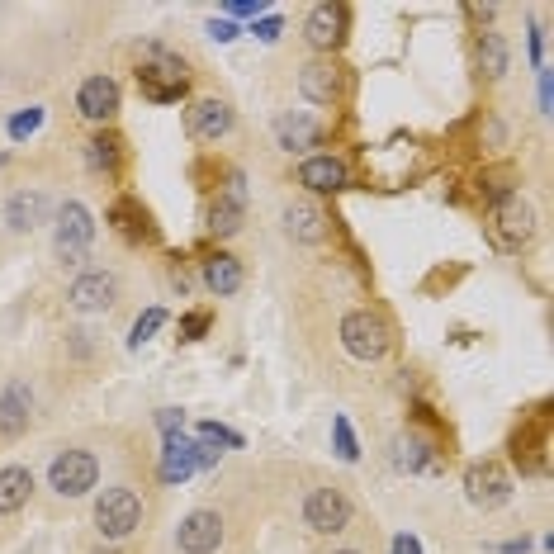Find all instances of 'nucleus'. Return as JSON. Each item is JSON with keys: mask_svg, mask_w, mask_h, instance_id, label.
Listing matches in <instances>:
<instances>
[{"mask_svg": "<svg viewBox=\"0 0 554 554\" xmlns=\"http://www.w3.org/2000/svg\"><path fill=\"white\" fill-rule=\"evenodd\" d=\"M341 346L356 360H379L389 351V327L379 313H346L341 318Z\"/></svg>", "mask_w": 554, "mask_h": 554, "instance_id": "obj_1", "label": "nucleus"}, {"mask_svg": "<svg viewBox=\"0 0 554 554\" xmlns=\"http://www.w3.org/2000/svg\"><path fill=\"white\" fill-rule=\"evenodd\" d=\"M138 521H143V502H138L133 488H109L105 498L95 502V526H100V536H109V540H124Z\"/></svg>", "mask_w": 554, "mask_h": 554, "instance_id": "obj_2", "label": "nucleus"}, {"mask_svg": "<svg viewBox=\"0 0 554 554\" xmlns=\"http://www.w3.org/2000/svg\"><path fill=\"white\" fill-rule=\"evenodd\" d=\"M95 479H100V465H95L90 450H67V455H57L53 469H48V483H53L62 498H81V493H90Z\"/></svg>", "mask_w": 554, "mask_h": 554, "instance_id": "obj_3", "label": "nucleus"}, {"mask_svg": "<svg viewBox=\"0 0 554 554\" xmlns=\"http://www.w3.org/2000/svg\"><path fill=\"white\" fill-rule=\"evenodd\" d=\"M531 233H536V214H531V204L517 195H507L493 209V242H498L502 251H517L531 242Z\"/></svg>", "mask_w": 554, "mask_h": 554, "instance_id": "obj_4", "label": "nucleus"}, {"mask_svg": "<svg viewBox=\"0 0 554 554\" xmlns=\"http://www.w3.org/2000/svg\"><path fill=\"white\" fill-rule=\"evenodd\" d=\"M465 493L474 507H502V502L512 498V479H507V469L498 460H479L465 474Z\"/></svg>", "mask_w": 554, "mask_h": 554, "instance_id": "obj_5", "label": "nucleus"}, {"mask_svg": "<svg viewBox=\"0 0 554 554\" xmlns=\"http://www.w3.org/2000/svg\"><path fill=\"white\" fill-rule=\"evenodd\" d=\"M304 521L313 531H322V536H337V531H346V521H351V502L337 488H318L304 502Z\"/></svg>", "mask_w": 554, "mask_h": 554, "instance_id": "obj_6", "label": "nucleus"}, {"mask_svg": "<svg viewBox=\"0 0 554 554\" xmlns=\"http://www.w3.org/2000/svg\"><path fill=\"white\" fill-rule=\"evenodd\" d=\"M95 237V223H90V209L86 204H67L62 218H57V256L62 261H81Z\"/></svg>", "mask_w": 554, "mask_h": 554, "instance_id": "obj_7", "label": "nucleus"}, {"mask_svg": "<svg viewBox=\"0 0 554 554\" xmlns=\"http://www.w3.org/2000/svg\"><path fill=\"white\" fill-rule=\"evenodd\" d=\"M185 128H190V138H199V143H218L233 128V109L223 105V100H199V105L185 109Z\"/></svg>", "mask_w": 554, "mask_h": 554, "instance_id": "obj_8", "label": "nucleus"}, {"mask_svg": "<svg viewBox=\"0 0 554 554\" xmlns=\"http://www.w3.org/2000/svg\"><path fill=\"white\" fill-rule=\"evenodd\" d=\"M176 540L185 554H214L218 540H223V521H218V512H190L180 521Z\"/></svg>", "mask_w": 554, "mask_h": 554, "instance_id": "obj_9", "label": "nucleus"}, {"mask_svg": "<svg viewBox=\"0 0 554 554\" xmlns=\"http://www.w3.org/2000/svg\"><path fill=\"white\" fill-rule=\"evenodd\" d=\"M341 29H346V10H341V5H313V15H308V24H304L308 43H313L318 53H332V48H337Z\"/></svg>", "mask_w": 554, "mask_h": 554, "instance_id": "obj_10", "label": "nucleus"}, {"mask_svg": "<svg viewBox=\"0 0 554 554\" xmlns=\"http://www.w3.org/2000/svg\"><path fill=\"white\" fill-rule=\"evenodd\" d=\"M76 109H81L86 119H95V124H105L109 114L119 109V86H114L109 76H90L86 86H81V95H76Z\"/></svg>", "mask_w": 554, "mask_h": 554, "instance_id": "obj_11", "label": "nucleus"}, {"mask_svg": "<svg viewBox=\"0 0 554 554\" xmlns=\"http://www.w3.org/2000/svg\"><path fill=\"white\" fill-rule=\"evenodd\" d=\"M199 469V455L185 436H166V450H161V479L166 483H185Z\"/></svg>", "mask_w": 554, "mask_h": 554, "instance_id": "obj_12", "label": "nucleus"}, {"mask_svg": "<svg viewBox=\"0 0 554 554\" xmlns=\"http://www.w3.org/2000/svg\"><path fill=\"white\" fill-rule=\"evenodd\" d=\"M29 408H34V398L24 384H10L5 394H0V436H19V431L29 427Z\"/></svg>", "mask_w": 554, "mask_h": 554, "instance_id": "obj_13", "label": "nucleus"}, {"mask_svg": "<svg viewBox=\"0 0 554 554\" xmlns=\"http://www.w3.org/2000/svg\"><path fill=\"white\" fill-rule=\"evenodd\" d=\"M299 180H304L308 190H318V195H332V190L346 185V166H341L337 157H308Z\"/></svg>", "mask_w": 554, "mask_h": 554, "instance_id": "obj_14", "label": "nucleus"}, {"mask_svg": "<svg viewBox=\"0 0 554 554\" xmlns=\"http://www.w3.org/2000/svg\"><path fill=\"white\" fill-rule=\"evenodd\" d=\"M299 90H304L313 105H332V100H337V90H341V81H337V72H332L327 62H308L304 72H299Z\"/></svg>", "mask_w": 554, "mask_h": 554, "instance_id": "obj_15", "label": "nucleus"}, {"mask_svg": "<svg viewBox=\"0 0 554 554\" xmlns=\"http://www.w3.org/2000/svg\"><path fill=\"white\" fill-rule=\"evenodd\" d=\"M72 304L81 313H100V308L114 304V280L109 275H81L72 285Z\"/></svg>", "mask_w": 554, "mask_h": 554, "instance_id": "obj_16", "label": "nucleus"}, {"mask_svg": "<svg viewBox=\"0 0 554 554\" xmlns=\"http://www.w3.org/2000/svg\"><path fill=\"white\" fill-rule=\"evenodd\" d=\"M29 493H34V474L29 469H0V517H10V512H19L24 502H29Z\"/></svg>", "mask_w": 554, "mask_h": 554, "instance_id": "obj_17", "label": "nucleus"}, {"mask_svg": "<svg viewBox=\"0 0 554 554\" xmlns=\"http://www.w3.org/2000/svg\"><path fill=\"white\" fill-rule=\"evenodd\" d=\"M204 285L214 289L218 299H228L242 289V266H237V256H209L204 261Z\"/></svg>", "mask_w": 554, "mask_h": 554, "instance_id": "obj_18", "label": "nucleus"}, {"mask_svg": "<svg viewBox=\"0 0 554 554\" xmlns=\"http://www.w3.org/2000/svg\"><path fill=\"white\" fill-rule=\"evenodd\" d=\"M209 228H214L218 237H228L242 228V180L233 176V190L228 195H218V204L209 209Z\"/></svg>", "mask_w": 554, "mask_h": 554, "instance_id": "obj_19", "label": "nucleus"}, {"mask_svg": "<svg viewBox=\"0 0 554 554\" xmlns=\"http://www.w3.org/2000/svg\"><path fill=\"white\" fill-rule=\"evenodd\" d=\"M275 133H280V147H289V152H304V147L318 143V124L308 114H285L275 124Z\"/></svg>", "mask_w": 554, "mask_h": 554, "instance_id": "obj_20", "label": "nucleus"}, {"mask_svg": "<svg viewBox=\"0 0 554 554\" xmlns=\"http://www.w3.org/2000/svg\"><path fill=\"white\" fill-rule=\"evenodd\" d=\"M285 228H289V237H304V242H318V237H322V214L313 209V204H289Z\"/></svg>", "mask_w": 554, "mask_h": 554, "instance_id": "obj_21", "label": "nucleus"}, {"mask_svg": "<svg viewBox=\"0 0 554 554\" xmlns=\"http://www.w3.org/2000/svg\"><path fill=\"white\" fill-rule=\"evenodd\" d=\"M43 214H48V199L43 195H15L10 199V228H38L43 223Z\"/></svg>", "mask_w": 554, "mask_h": 554, "instance_id": "obj_22", "label": "nucleus"}, {"mask_svg": "<svg viewBox=\"0 0 554 554\" xmlns=\"http://www.w3.org/2000/svg\"><path fill=\"white\" fill-rule=\"evenodd\" d=\"M479 62H483V72H488V76H502V72H507V48H502L498 34H483Z\"/></svg>", "mask_w": 554, "mask_h": 554, "instance_id": "obj_23", "label": "nucleus"}, {"mask_svg": "<svg viewBox=\"0 0 554 554\" xmlns=\"http://www.w3.org/2000/svg\"><path fill=\"white\" fill-rule=\"evenodd\" d=\"M114 161H119V138H95L90 143V166L95 171H114Z\"/></svg>", "mask_w": 554, "mask_h": 554, "instance_id": "obj_24", "label": "nucleus"}, {"mask_svg": "<svg viewBox=\"0 0 554 554\" xmlns=\"http://www.w3.org/2000/svg\"><path fill=\"white\" fill-rule=\"evenodd\" d=\"M398 469H422L427 465V446L422 441H398Z\"/></svg>", "mask_w": 554, "mask_h": 554, "instance_id": "obj_25", "label": "nucleus"}, {"mask_svg": "<svg viewBox=\"0 0 554 554\" xmlns=\"http://www.w3.org/2000/svg\"><path fill=\"white\" fill-rule=\"evenodd\" d=\"M199 441H204V446H242V436L218 427V422H204V427H199Z\"/></svg>", "mask_w": 554, "mask_h": 554, "instance_id": "obj_26", "label": "nucleus"}, {"mask_svg": "<svg viewBox=\"0 0 554 554\" xmlns=\"http://www.w3.org/2000/svg\"><path fill=\"white\" fill-rule=\"evenodd\" d=\"M332 436H337V455L346 460V465H351L360 450H356V436H351V427H346V417H337V422H332Z\"/></svg>", "mask_w": 554, "mask_h": 554, "instance_id": "obj_27", "label": "nucleus"}, {"mask_svg": "<svg viewBox=\"0 0 554 554\" xmlns=\"http://www.w3.org/2000/svg\"><path fill=\"white\" fill-rule=\"evenodd\" d=\"M161 322H166V313H161V308H147L143 318L133 322V346H143V341H147V337H152V332H157Z\"/></svg>", "mask_w": 554, "mask_h": 554, "instance_id": "obj_28", "label": "nucleus"}, {"mask_svg": "<svg viewBox=\"0 0 554 554\" xmlns=\"http://www.w3.org/2000/svg\"><path fill=\"white\" fill-rule=\"evenodd\" d=\"M38 124H43V109H24L10 119V138H29V133H38Z\"/></svg>", "mask_w": 554, "mask_h": 554, "instance_id": "obj_29", "label": "nucleus"}, {"mask_svg": "<svg viewBox=\"0 0 554 554\" xmlns=\"http://www.w3.org/2000/svg\"><path fill=\"white\" fill-rule=\"evenodd\" d=\"M209 38H218V43H233L237 24H233V19H209Z\"/></svg>", "mask_w": 554, "mask_h": 554, "instance_id": "obj_30", "label": "nucleus"}, {"mask_svg": "<svg viewBox=\"0 0 554 554\" xmlns=\"http://www.w3.org/2000/svg\"><path fill=\"white\" fill-rule=\"evenodd\" d=\"M256 38H261V43H275V38H280V19L266 15L261 24H256Z\"/></svg>", "mask_w": 554, "mask_h": 554, "instance_id": "obj_31", "label": "nucleus"}, {"mask_svg": "<svg viewBox=\"0 0 554 554\" xmlns=\"http://www.w3.org/2000/svg\"><path fill=\"white\" fill-rule=\"evenodd\" d=\"M157 422H161V431H166V436H176V431L185 427V417H180L176 408H166V412H161V417H157Z\"/></svg>", "mask_w": 554, "mask_h": 554, "instance_id": "obj_32", "label": "nucleus"}, {"mask_svg": "<svg viewBox=\"0 0 554 554\" xmlns=\"http://www.w3.org/2000/svg\"><path fill=\"white\" fill-rule=\"evenodd\" d=\"M204 327H209V318H204V313H190V318H185V327H180V332H185V341H195L199 332H204Z\"/></svg>", "mask_w": 554, "mask_h": 554, "instance_id": "obj_33", "label": "nucleus"}, {"mask_svg": "<svg viewBox=\"0 0 554 554\" xmlns=\"http://www.w3.org/2000/svg\"><path fill=\"white\" fill-rule=\"evenodd\" d=\"M228 10H233V15H261L266 5H261V0H233Z\"/></svg>", "mask_w": 554, "mask_h": 554, "instance_id": "obj_34", "label": "nucleus"}, {"mask_svg": "<svg viewBox=\"0 0 554 554\" xmlns=\"http://www.w3.org/2000/svg\"><path fill=\"white\" fill-rule=\"evenodd\" d=\"M394 554H422V545H417L412 536H398L394 540Z\"/></svg>", "mask_w": 554, "mask_h": 554, "instance_id": "obj_35", "label": "nucleus"}, {"mask_svg": "<svg viewBox=\"0 0 554 554\" xmlns=\"http://www.w3.org/2000/svg\"><path fill=\"white\" fill-rule=\"evenodd\" d=\"M337 554H356V550H337Z\"/></svg>", "mask_w": 554, "mask_h": 554, "instance_id": "obj_36", "label": "nucleus"}]
</instances>
